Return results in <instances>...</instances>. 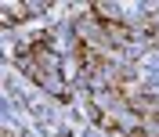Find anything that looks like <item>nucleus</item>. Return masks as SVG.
Segmentation results:
<instances>
[{"mask_svg": "<svg viewBox=\"0 0 159 137\" xmlns=\"http://www.w3.org/2000/svg\"><path fill=\"white\" fill-rule=\"evenodd\" d=\"M15 61H18V68L33 79V83H40V87L51 90V94H58L61 101H69V90H65V83H61V68H58V58H54L47 36L33 40L29 47H22Z\"/></svg>", "mask_w": 159, "mask_h": 137, "instance_id": "f257e3e1", "label": "nucleus"}, {"mask_svg": "<svg viewBox=\"0 0 159 137\" xmlns=\"http://www.w3.org/2000/svg\"><path fill=\"white\" fill-rule=\"evenodd\" d=\"M40 7H33V4H4L0 7V18H4V25H11V18H29Z\"/></svg>", "mask_w": 159, "mask_h": 137, "instance_id": "7ed1b4c3", "label": "nucleus"}, {"mask_svg": "<svg viewBox=\"0 0 159 137\" xmlns=\"http://www.w3.org/2000/svg\"><path fill=\"white\" fill-rule=\"evenodd\" d=\"M101 25V33H105V36L112 40V43H119V47H134V43H138V33L130 29V25H123V22H112V18H101L98 22Z\"/></svg>", "mask_w": 159, "mask_h": 137, "instance_id": "f03ea898", "label": "nucleus"}]
</instances>
